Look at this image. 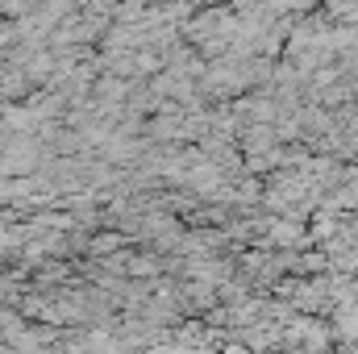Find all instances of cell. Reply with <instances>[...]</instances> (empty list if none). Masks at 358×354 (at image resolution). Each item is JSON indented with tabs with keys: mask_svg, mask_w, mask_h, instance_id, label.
Returning a JSON list of instances; mask_svg holds the SVG:
<instances>
[{
	"mask_svg": "<svg viewBox=\"0 0 358 354\" xmlns=\"http://www.w3.org/2000/svg\"><path fill=\"white\" fill-rule=\"evenodd\" d=\"M125 267H129L134 275H155V271H159V259H150V255H146V259H142V255H134Z\"/></svg>",
	"mask_w": 358,
	"mask_h": 354,
	"instance_id": "6da1fadb",
	"label": "cell"
}]
</instances>
